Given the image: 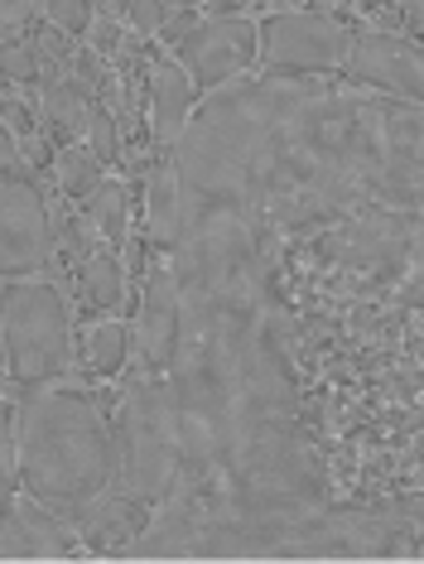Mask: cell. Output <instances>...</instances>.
<instances>
[{
  "instance_id": "obj_12",
  "label": "cell",
  "mask_w": 424,
  "mask_h": 564,
  "mask_svg": "<svg viewBox=\"0 0 424 564\" xmlns=\"http://www.w3.org/2000/svg\"><path fill=\"white\" fill-rule=\"evenodd\" d=\"M68 521H73L87 555H131V545L150 531L154 507L107 487V492H97L87 507H77Z\"/></svg>"
},
{
  "instance_id": "obj_33",
  "label": "cell",
  "mask_w": 424,
  "mask_h": 564,
  "mask_svg": "<svg viewBox=\"0 0 424 564\" xmlns=\"http://www.w3.org/2000/svg\"><path fill=\"white\" fill-rule=\"evenodd\" d=\"M93 10H97V15H107V20L126 24V15H131V0H93Z\"/></svg>"
},
{
  "instance_id": "obj_35",
  "label": "cell",
  "mask_w": 424,
  "mask_h": 564,
  "mask_svg": "<svg viewBox=\"0 0 424 564\" xmlns=\"http://www.w3.org/2000/svg\"><path fill=\"white\" fill-rule=\"evenodd\" d=\"M174 10H203V0H170Z\"/></svg>"
},
{
  "instance_id": "obj_22",
  "label": "cell",
  "mask_w": 424,
  "mask_h": 564,
  "mask_svg": "<svg viewBox=\"0 0 424 564\" xmlns=\"http://www.w3.org/2000/svg\"><path fill=\"white\" fill-rule=\"evenodd\" d=\"M87 145L93 155L107 164V170H121L126 164V131H121V117H116L111 101H93V117H87Z\"/></svg>"
},
{
  "instance_id": "obj_29",
  "label": "cell",
  "mask_w": 424,
  "mask_h": 564,
  "mask_svg": "<svg viewBox=\"0 0 424 564\" xmlns=\"http://www.w3.org/2000/svg\"><path fill=\"white\" fill-rule=\"evenodd\" d=\"M395 10H401V34L405 40L424 44V0H395Z\"/></svg>"
},
{
  "instance_id": "obj_19",
  "label": "cell",
  "mask_w": 424,
  "mask_h": 564,
  "mask_svg": "<svg viewBox=\"0 0 424 564\" xmlns=\"http://www.w3.org/2000/svg\"><path fill=\"white\" fill-rule=\"evenodd\" d=\"M73 203V198H68ZM68 203H48V217H54V271L63 265V271H77V265L87 261V256H93L97 247H101V237H97V227L87 223V213L83 208H68Z\"/></svg>"
},
{
  "instance_id": "obj_7",
  "label": "cell",
  "mask_w": 424,
  "mask_h": 564,
  "mask_svg": "<svg viewBox=\"0 0 424 564\" xmlns=\"http://www.w3.org/2000/svg\"><path fill=\"white\" fill-rule=\"evenodd\" d=\"M54 271V217L30 164L0 178V280Z\"/></svg>"
},
{
  "instance_id": "obj_5",
  "label": "cell",
  "mask_w": 424,
  "mask_h": 564,
  "mask_svg": "<svg viewBox=\"0 0 424 564\" xmlns=\"http://www.w3.org/2000/svg\"><path fill=\"white\" fill-rule=\"evenodd\" d=\"M116 478L111 487L164 507L178 487V410L170 377H131L111 410Z\"/></svg>"
},
{
  "instance_id": "obj_15",
  "label": "cell",
  "mask_w": 424,
  "mask_h": 564,
  "mask_svg": "<svg viewBox=\"0 0 424 564\" xmlns=\"http://www.w3.org/2000/svg\"><path fill=\"white\" fill-rule=\"evenodd\" d=\"M39 101V121H44L48 145H73L87 135V117H93V97L83 93V83L68 68H44V78L34 87Z\"/></svg>"
},
{
  "instance_id": "obj_23",
  "label": "cell",
  "mask_w": 424,
  "mask_h": 564,
  "mask_svg": "<svg viewBox=\"0 0 424 564\" xmlns=\"http://www.w3.org/2000/svg\"><path fill=\"white\" fill-rule=\"evenodd\" d=\"M93 15H97L93 0H44V6H39V20L54 24V30H63V34H73V40H83Z\"/></svg>"
},
{
  "instance_id": "obj_16",
  "label": "cell",
  "mask_w": 424,
  "mask_h": 564,
  "mask_svg": "<svg viewBox=\"0 0 424 564\" xmlns=\"http://www.w3.org/2000/svg\"><path fill=\"white\" fill-rule=\"evenodd\" d=\"M77 362L93 381H111L121 377L126 362H131V324L121 318H87L77 328Z\"/></svg>"
},
{
  "instance_id": "obj_37",
  "label": "cell",
  "mask_w": 424,
  "mask_h": 564,
  "mask_svg": "<svg viewBox=\"0 0 424 564\" xmlns=\"http://www.w3.org/2000/svg\"><path fill=\"white\" fill-rule=\"evenodd\" d=\"M0 40H6V34H0Z\"/></svg>"
},
{
  "instance_id": "obj_2",
  "label": "cell",
  "mask_w": 424,
  "mask_h": 564,
  "mask_svg": "<svg viewBox=\"0 0 424 564\" xmlns=\"http://www.w3.org/2000/svg\"><path fill=\"white\" fill-rule=\"evenodd\" d=\"M116 478L111 420L83 387L15 395V482L24 497L73 517Z\"/></svg>"
},
{
  "instance_id": "obj_11",
  "label": "cell",
  "mask_w": 424,
  "mask_h": 564,
  "mask_svg": "<svg viewBox=\"0 0 424 564\" xmlns=\"http://www.w3.org/2000/svg\"><path fill=\"white\" fill-rule=\"evenodd\" d=\"M83 555L87 550L77 541L68 517H58L54 507L15 492L6 531H0V560H83Z\"/></svg>"
},
{
  "instance_id": "obj_28",
  "label": "cell",
  "mask_w": 424,
  "mask_h": 564,
  "mask_svg": "<svg viewBox=\"0 0 424 564\" xmlns=\"http://www.w3.org/2000/svg\"><path fill=\"white\" fill-rule=\"evenodd\" d=\"M39 6H44V0H0V34L30 30L39 20Z\"/></svg>"
},
{
  "instance_id": "obj_9",
  "label": "cell",
  "mask_w": 424,
  "mask_h": 564,
  "mask_svg": "<svg viewBox=\"0 0 424 564\" xmlns=\"http://www.w3.org/2000/svg\"><path fill=\"white\" fill-rule=\"evenodd\" d=\"M178 348V280L170 256H154V265L140 280V300L131 318V377H170Z\"/></svg>"
},
{
  "instance_id": "obj_34",
  "label": "cell",
  "mask_w": 424,
  "mask_h": 564,
  "mask_svg": "<svg viewBox=\"0 0 424 564\" xmlns=\"http://www.w3.org/2000/svg\"><path fill=\"white\" fill-rule=\"evenodd\" d=\"M357 10H395V0H352Z\"/></svg>"
},
{
  "instance_id": "obj_8",
  "label": "cell",
  "mask_w": 424,
  "mask_h": 564,
  "mask_svg": "<svg viewBox=\"0 0 424 564\" xmlns=\"http://www.w3.org/2000/svg\"><path fill=\"white\" fill-rule=\"evenodd\" d=\"M343 83L357 93H377L424 107V44L401 30H352V48L343 63Z\"/></svg>"
},
{
  "instance_id": "obj_21",
  "label": "cell",
  "mask_w": 424,
  "mask_h": 564,
  "mask_svg": "<svg viewBox=\"0 0 424 564\" xmlns=\"http://www.w3.org/2000/svg\"><path fill=\"white\" fill-rule=\"evenodd\" d=\"M39 78H44V54H39L34 34L30 30L6 34L0 40V83L15 87V93H34Z\"/></svg>"
},
{
  "instance_id": "obj_31",
  "label": "cell",
  "mask_w": 424,
  "mask_h": 564,
  "mask_svg": "<svg viewBox=\"0 0 424 564\" xmlns=\"http://www.w3.org/2000/svg\"><path fill=\"white\" fill-rule=\"evenodd\" d=\"M203 15H251V0H203Z\"/></svg>"
},
{
  "instance_id": "obj_4",
  "label": "cell",
  "mask_w": 424,
  "mask_h": 564,
  "mask_svg": "<svg viewBox=\"0 0 424 564\" xmlns=\"http://www.w3.org/2000/svg\"><path fill=\"white\" fill-rule=\"evenodd\" d=\"M352 174L367 208L424 217V107L377 93H357Z\"/></svg>"
},
{
  "instance_id": "obj_26",
  "label": "cell",
  "mask_w": 424,
  "mask_h": 564,
  "mask_svg": "<svg viewBox=\"0 0 424 564\" xmlns=\"http://www.w3.org/2000/svg\"><path fill=\"white\" fill-rule=\"evenodd\" d=\"M170 0H131V15H126V24H131V34H140V40H154L160 34V24L170 20Z\"/></svg>"
},
{
  "instance_id": "obj_3",
  "label": "cell",
  "mask_w": 424,
  "mask_h": 564,
  "mask_svg": "<svg viewBox=\"0 0 424 564\" xmlns=\"http://www.w3.org/2000/svg\"><path fill=\"white\" fill-rule=\"evenodd\" d=\"M73 294L48 275L0 280V391L30 395L73 377Z\"/></svg>"
},
{
  "instance_id": "obj_6",
  "label": "cell",
  "mask_w": 424,
  "mask_h": 564,
  "mask_svg": "<svg viewBox=\"0 0 424 564\" xmlns=\"http://www.w3.org/2000/svg\"><path fill=\"white\" fill-rule=\"evenodd\" d=\"M352 24L328 10H261L256 15V73L265 78H343Z\"/></svg>"
},
{
  "instance_id": "obj_30",
  "label": "cell",
  "mask_w": 424,
  "mask_h": 564,
  "mask_svg": "<svg viewBox=\"0 0 424 564\" xmlns=\"http://www.w3.org/2000/svg\"><path fill=\"white\" fill-rule=\"evenodd\" d=\"M15 170H20V145H15V135H10V126L0 121V178Z\"/></svg>"
},
{
  "instance_id": "obj_18",
  "label": "cell",
  "mask_w": 424,
  "mask_h": 564,
  "mask_svg": "<svg viewBox=\"0 0 424 564\" xmlns=\"http://www.w3.org/2000/svg\"><path fill=\"white\" fill-rule=\"evenodd\" d=\"M77 208L87 213V223L97 227V237H101V247H111V251H121L126 241H131V184H126L121 174H107L101 184L87 194Z\"/></svg>"
},
{
  "instance_id": "obj_36",
  "label": "cell",
  "mask_w": 424,
  "mask_h": 564,
  "mask_svg": "<svg viewBox=\"0 0 424 564\" xmlns=\"http://www.w3.org/2000/svg\"><path fill=\"white\" fill-rule=\"evenodd\" d=\"M251 6H294V0H251Z\"/></svg>"
},
{
  "instance_id": "obj_20",
  "label": "cell",
  "mask_w": 424,
  "mask_h": 564,
  "mask_svg": "<svg viewBox=\"0 0 424 564\" xmlns=\"http://www.w3.org/2000/svg\"><path fill=\"white\" fill-rule=\"evenodd\" d=\"M48 174H54V184H58L63 198L83 203L111 170L93 155V145H87V140H73V145H58L54 150V164H48Z\"/></svg>"
},
{
  "instance_id": "obj_17",
  "label": "cell",
  "mask_w": 424,
  "mask_h": 564,
  "mask_svg": "<svg viewBox=\"0 0 424 564\" xmlns=\"http://www.w3.org/2000/svg\"><path fill=\"white\" fill-rule=\"evenodd\" d=\"M178 232V174L174 160L160 155L145 170V241L154 256H170Z\"/></svg>"
},
{
  "instance_id": "obj_25",
  "label": "cell",
  "mask_w": 424,
  "mask_h": 564,
  "mask_svg": "<svg viewBox=\"0 0 424 564\" xmlns=\"http://www.w3.org/2000/svg\"><path fill=\"white\" fill-rule=\"evenodd\" d=\"M34 44H39V54H44V68H68L73 48L83 44V40H73V34L54 30V24H39V30H34Z\"/></svg>"
},
{
  "instance_id": "obj_1",
  "label": "cell",
  "mask_w": 424,
  "mask_h": 564,
  "mask_svg": "<svg viewBox=\"0 0 424 564\" xmlns=\"http://www.w3.org/2000/svg\"><path fill=\"white\" fill-rule=\"evenodd\" d=\"M357 87L333 78H247L198 97L170 150L178 174V290L265 285L285 237L362 213L352 174Z\"/></svg>"
},
{
  "instance_id": "obj_27",
  "label": "cell",
  "mask_w": 424,
  "mask_h": 564,
  "mask_svg": "<svg viewBox=\"0 0 424 564\" xmlns=\"http://www.w3.org/2000/svg\"><path fill=\"white\" fill-rule=\"evenodd\" d=\"M198 20H203V10H170V20L160 24V34H154V44H160L164 54H174V48H178V44H184L188 34H193V24H198Z\"/></svg>"
},
{
  "instance_id": "obj_13",
  "label": "cell",
  "mask_w": 424,
  "mask_h": 564,
  "mask_svg": "<svg viewBox=\"0 0 424 564\" xmlns=\"http://www.w3.org/2000/svg\"><path fill=\"white\" fill-rule=\"evenodd\" d=\"M198 83L188 78V68L178 63L174 54H154V68H150V150L154 155H170L184 135V126L193 121L198 111Z\"/></svg>"
},
{
  "instance_id": "obj_14",
  "label": "cell",
  "mask_w": 424,
  "mask_h": 564,
  "mask_svg": "<svg viewBox=\"0 0 424 564\" xmlns=\"http://www.w3.org/2000/svg\"><path fill=\"white\" fill-rule=\"evenodd\" d=\"M73 285H77V310L87 318H111L131 300H140V290L131 285V265H126V256L111 251V247H97L87 256V261L73 271Z\"/></svg>"
},
{
  "instance_id": "obj_24",
  "label": "cell",
  "mask_w": 424,
  "mask_h": 564,
  "mask_svg": "<svg viewBox=\"0 0 424 564\" xmlns=\"http://www.w3.org/2000/svg\"><path fill=\"white\" fill-rule=\"evenodd\" d=\"M131 40V24H121V20H107V15H93V24H87V34H83V44L87 48H97L101 58H116L121 54V44Z\"/></svg>"
},
{
  "instance_id": "obj_10",
  "label": "cell",
  "mask_w": 424,
  "mask_h": 564,
  "mask_svg": "<svg viewBox=\"0 0 424 564\" xmlns=\"http://www.w3.org/2000/svg\"><path fill=\"white\" fill-rule=\"evenodd\" d=\"M174 58L188 68L198 93H217V87L256 73V20L251 15H203L193 34L174 48Z\"/></svg>"
},
{
  "instance_id": "obj_32",
  "label": "cell",
  "mask_w": 424,
  "mask_h": 564,
  "mask_svg": "<svg viewBox=\"0 0 424 564\" xmlns=\"http://www.w3.org/2000/svg\"><path fill=\"white\" fill-rule=\"evenodd\" d=\"M15 492H20V482L6 473V464H0V531H6V517H10V502H15Z\"/></svg>"
}]
</instances>
